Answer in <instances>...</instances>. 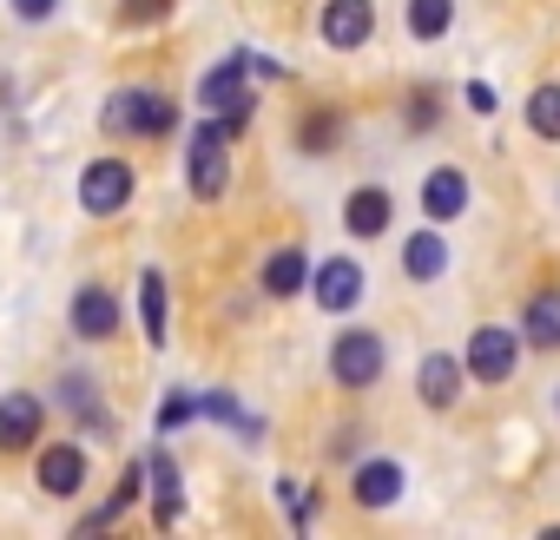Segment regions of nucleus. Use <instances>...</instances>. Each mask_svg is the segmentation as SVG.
<instances>
[{"instance_id": "18", "label": "nucleus", "mask_w": 560, "mask_h": 540, "mask_svg": "<svg viewBox=\"0 0 560 540\" xmlns=\"http://www.w3.org/2000/svg\"><path fill=\"white\" fill-rule=\"evenodd\" d=\"M304 284H311V257L298 244H284V250L264 257V297H298Z\"/></svg>"}, {"instance_id": "4", "label": "nucleus", "mask_w": 560, "mask_h": 540, "mask_svg": "<svg viewBox=\"0 0 560 540\" xmlns=\"http://www.w3.org/2000/svg\"><path fill=\"white\" fill-rule=\"evenodd\" d=\"M132 165L126 159H93L86 172H80V211L86 218H119L126 204H132Z\"/></svg>"}, {"instance_id": "8", "label": "nucleus", "mask_w": 560, "mask_h": 540, "mask_svg": "<svg viewBox=\"0 0 560 540\" xmlns=\"http://www.w3.org/2000/svg\"><path fill=\"white\" fill-rule=\"evenodd\" d=\"M317 34H324V47L357 54L376 34V0H330V8L317 14Z\"/></svg>"}, {"instance_id": "25", "label": "nucleus", "mask_w": 560, "mask_h": 540, "mask_svg": "<svg viewBox=\"0 0 560 540\" xmlns=\"http://www.w3.org/2000/svg\"><path fill=\"white\" fill-rule=\"evenodd\" d=\"M172 14V0H119V21L126 27H159Z\"/></svg>"}, {"instance_id": "27", "label": "nucleus", "mask_w": 560, "mask_h": 540, "mask_svg": "<svg viewBox=\"0 0 560 540\" xmlns=\"http://www.w3.org/2000/svg\"><path fill=\"white\" fill-rule=\"evenodd\" d=\"M277 494H284V507H291L298 527H311V494H304V481H277Z\"/></svg>"}, {"instance_id": "19", "label": "nucleus", "mask_w": 560, "mask_h": 540, "mask_svg": "<svg viewBox=\"0 0 560 540\" xmlns=\"http://www.w3.org/2000/svg\"><path fill=\"white\" fill-rule=\"evenodd\" d=\"M521 337H527L534 350H560V291H553V284L527 297V310H521Z\"/></svg>"}, {"instance_id": "17", "label": "nucleus", "mask_w": 560, "mask_h": 540, "mask_svg": "<svg viewBox=\"0 0 560 540\" xmlns=\"http://www.w3.org/2000/svg\"><path fill=\"white\" fill-rule=\"evenodd\" d=\"M139 317H145V343L165 350V324H172V297H165V270L145 263L139 270Z\"/></svg>"}, {"instance_id": "20", "label": "nucleus", "mask_w": 560, "mask_h": 540, "mask_svg": "<svg viewBox=\"0 0 560 540\" xmlns=\"http://www.w3.org/2000/svg\"><path fill=\"white\" fill-rule=\"evenodd\" d=\"M402 270H409L416 284H435L442 270H448V244H442V231H435V224H422V231L402 244Z\"/></svg>"}, {"instance_id": "15", "label": "nucleus", "mask_w": 560, "mask_h": 540, "mask_svg": "<svg viewBox=\"0 0 560 540\" xmlns=\"http://www.w3.org/2000/svg\"><path fill=\"white\" fill-rule=\"evenodd\" d=\"M350 494H357V507H396V494H402V461H363L357 474H350Z\"/></svg>"}, {"instance_id": "10", "label": "nucleus", "mask_w": 560, "mask_h": 540, "mask_svg": "<svg viewBox=\"0 0 560 540\" xmlns=\"http://www.w3.org/2000/svg\"><path fill=\"white\" fill-rule=\"evenodd\" d=\"M73 337L80 343H113L119 337V297L106 284H80V297H73Z\"/></svg>"}, {"instance_id": "21", "label": "nucleus", "mask_w": 560, "mask_h": 540, "mask_svg": "<svg viewBox=\"0 0 560 540\" xmlns=\"http://www.w3.org/2000/svg\"><path fill=\"white\" fill-rule=\"evenodd\" d=\"M455 27V0H409V40H442Z\"/></svg>"}, {"instance_id": "31", "label": "nucleus", "mask_w": 560, "mask_h": 540, "mask_svg": "<svg viewBox=\"0 0 560 540\" xmlns=\"http://www.w3.org/2000/svg\"><path fill=\"white\" fill-rule=\"evenodd\" d=\"M468 106L475 113H494V86H468Z\"/></svg>"}, {"instance_id": "9", "label": "nucleus", "mask_w": 560, "mask_h": 540, "mask_svg": "<svg viewBox=\"0 0 560 540\" xmlns=\"http://www.w3.org/2000/svg\"><path fill=\"white\" fill-rule=\"evenodd\" d=\"M468 198H475V191H468V172H462V165H435V172L422 178V218H429V224H455V218L468 211Z\"/></svg>"}, {"instance_id": "7", "label": "nucleus", "mask_w": 560, "mask_h": 540, "mask_svg": "<svg viewBox=\"0 0 560 540\" xmlns=\"http://www.w3.org/2000/svg\"><path fill=\"white\" fill-rule=\"evenodd\" d=\"M40 435H47V402H40L34 389H8V396H0V448L21 455V448H34Z\"/></svg>"}, {"instance_id": "29", "label": "nucleus", "mask_w": 560, "mask_h": 540, "mask_svg": "<svg viewBox=\"0 0 560 540\" xmlns=\"http://www.w3.org/2000/svg\"><path fill=\"white\" fill-rule=\"evenodd\" d=\"M409 126H422V132L435 126V93H416V99H409Z\"/></svg>"}, {"instance_id": "5", "label": "nucleus", "mask_w": 560, "mask_h": 540, "mask_svg": "<svg viewBox=\"0 0 560 540\" xmlns=\"http://www.w3.org/2000/svg\"><path fill=\"white\" fill-rule=\"evenodd\" d=\"M462 363H468V383H508L514 376V363H521V330H501V324H481L475 337H468V350H462Z\"/></svg>"}, {"instance_id": "14", "label": "nucleus", "mask_w": 560, "mask_h": 540, "mask_svg": "<svg viewBox=\"0 0 560 540\" xmlns=\"http://www.w3.org/2000/svg\"><path fill=\"white\" fill-rule=\"evenodd\" d=\"M145 488H152V514H159V527H172V520H178V507H185L172 448H152V455H145Z\"/></svg>"}, {"instance_id": "16", "label": "nucleus", "mask_w": 560, "mask_h": 540, "mask_svg": "<svg viewBox=\"0 0 560 540\" xmlns=\"http://www.w3.org/2000/svg\"><path fill=\"white\" fill-rule=\"evenodd\" d=\"M244 80H250V67H244V54H231V60H218V67H211L205 80H198V106H205V113H224L231 99H244V93H250Z\"/></svg>"}, {"instance_id": "12", "label": "nucleus", "mask_w": 560, "mask_h": 540, "mask_svg": "<svg viewBox=\"0 0 560 540\" xmlns=\"http://www.w3.org/2000/svg\"><path fill=\"white\" fill-rule=\"evenodd\" d=\"M389 218H396V198H389L383 185H357V191L343 198V231H350V237H383Z\"/></svg>"}, {"instance_id": "3", "label": "nucleus", "mask_w": 560, "mask_h": 540, "mask_svg": "<svg viewBox=\"0 0 560 540\" xmlns=\"http://www.w3.org/2000/svg\"><path fill=\"white\" fill-rule=\"evenodd\" d=\"M231 139L205 119L198 132H191V159H185V172H191V198L198 204H211V198H224L231 191V152H224Z\"/></svg>"}, {"instance_id": "2", "label": "nucleus", "mask_w": 560, "mask_h": 540, "mask_svg": "<svg viewBox=\"0 0 560 540\" xmlns=\"http://www.w3.org/2000/svg\"><path fill=\"white\" fill-rule=\"evenodd\" d=\"M383 363H389V350H383V337L376 330H337V343H330V383L337 389H376L383 383Z\"/></svg>"}, {"instance_id": "13", "label": "nucleus", "mask_w": 560, "mask_h": 540, "mask_svg": "<svg viewBox=\"0 0 560 540\" xmlns=\"http://www.w3.org/2000/svg\"><path fill=\"white\" fill-rule=\"evenodd\" d=\"M40 488L54 494V501H67V494H80L86 488V455L73 448V442H54V448H40Z\"/></svg>"}, {"instance_id": "24", "label": "nucleus", "mask_w": 560, "mask_h": 540, "mask_svg": "<svg viewBox=\"0 0 560 540\" xmlns=\"http://www.w3.org/2000/svg\"><path fill=\"white\" fill-rule=\"evenodd\" d=\"M250 119H257V99L244 93V99H231L224 113H211V126L224 132V139H237V132H250Z\"/></svg>"}, {"instance_id": "6", "label": "nucleus", "mask_w": 560, "mask_h": 540, "mask_svg": "<svg viewBox=\"0 0 560 540\" xmlns=\"http://www.w3.org/2000/svg\"><path fill=\"white\" fill-rule=\"evenodd\" d=\"M311 291H317V310H330V317L357 310L363 304V263L357 257H324L311 270Z\"/></svg>"}, {"instance_id": "30", "label": "nucleus", "mask_w": 560, "mask_h": 540, "mask_svg": "<svg viewBox=\"0 0 560 540\" xmlns=\"http://www.w3.org/2000/svg\"><path fill=\"white\" fill-rule=\"evenodd\" d=\"M244 67H250V80H284V67H277L270 54H244Z\"/></svg>"}, {"instance_id": "28", "label": "nucleus", "mask_w": 560, "mask_h": 540, "mask_svg": "<svg viewBox=\"0 0 560 540\" xmlns=\"http://www.w3.org/2000/svg\"><path fill=\"white\" fill-rule=\"evenodd\" d=\"M14 14H21L27 27H40V21H54V14H60V0H14Z\"/></svg>"}, {"instance_id": "11", "label": "nucleus", "mask_w": 560, "mask_h": 540, "mask_svg": "<svg viewBox=\"0 0 560 540\" xmlns=\"http://www.w3.org/2000/svg\"><path fill=\"white\" fill-rule=\"evenodd\" d=\"M462 383H468V363L448 356V350H429L422 369H416V396H422L429 409H455V402H462Z\"/></svg>"}, {"instance_id": "23", "label": "nucleus", "mask_w": 560, "mask_h": 540, "mask_svg": "<svg viewBox=\"0 0 560 540\" xmlns=\"http://www.w3.org/2000/svg\"><path fill=\"white\" fill-rule=\"evenodd\" d=\"M298 145H304V152H330V145H337V113H304Z\"/></svg>"}, {"instance_id": "1", "label": "nucleus", "mask_w": 560, "mask_h": 540, "mask_svg": "<svg viewBox=\"0 0 560 540\" xmlns=\"http://www.w3.org/2000/svg\"><path fill=\"white\" fill-rule=\"evenodd\" d=\"M100 126L106 132H126V139H172L178 132V106L165 99V93H145V86H119V93H106V106H100Z\"/></svg>"}, {"instance_id": "22", "label": "nucleus", "mask_w": 560, "mask_h": 540, "mask_svg": "<svg viewBox=\"0 0 560 540\" xmlns=\"http://www.w3.org/2000/svg\"><path fill=\"white\" fill-rule=\"evenodd\" d=\"M527 132L560 139V86H534L527 93Z\"/></svg>"}, {"instance_id": "26", "label": "nucleus", "mask_w": 560, "mask_h": 540, "mask_svg": "<svg viewBox=\"0 0 560 540\" xmlns=\"http://www.w3.org/2000/svg\"><path fill=\"white\" fill-rule=\"evenodd\" d=\"M191 415H198V402H191L185 389H178V396H165V409H159V435H172V429H178V422H191Z\"/></svg>"}]
</instances>
